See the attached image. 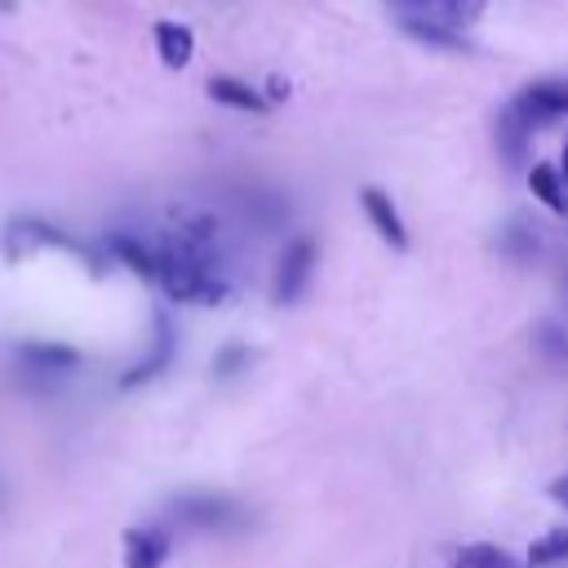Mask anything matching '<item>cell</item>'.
I'll return each instance as SVG.
<instances>
[{"label": "cell", "mask_w": 568, "mask_h": 568, "mask_svg": "<svg viewBox=\"0 0 568 568\" xmlns=\"http://www.w3.org/2000/svg\"><path fill=\"white\" fill-rule=\"evenodd\" d=\"M497 248H501V257H510V262H532L537 253H541V235H537V226H528L524 217H515V222H506L501 226V240H497Z\"/></svg>", "instance_id": "obj_14"}, {"label": "cell", "mask_w": 568, "mask_h": 568, "mask_svg": "<svg viewBox=\"0 0 568 568\" xmlns=\"http://www.w3.org/2000/svg\"><path fill=\"white\" fill-rule=\"evenodd\" d=\"M284 93H288V84H284V80H271V102H280Z\"/></svg>", "instance_id": "obj_23"}, {"label": "cell", "mask_w": 568, "mask_h": 568, "mask_svg": "<svg viewBox=\"0 0 568 568\" xmlns=\"http://www.w3.org/2000/svg\"><path fill=\"white\" fill-rule=\"evenodd\" d=\"M550 497H555L559 506H568V475H559V479H550Z\"/></svg>", "instance_id": "obj_22"}, {"label": "cell", "mask_w": 568, "mask_h": 568, "mask_svg": "<svg viewBox=\"0 0 568 568\" xmlns=\"http://www.w3.org/2000/svg\"><path fill=\"white\" fill-rule=\"evenodd\" d=\"M155 53L164 67H186L191 53H195V36L182 27V22H155Z\"/></svg>", "instance_id": "obj_13"}, {"label": "cell", "mask_w": 568, "mask_h": 568, "mask_svg": "<svg viewBox=\"0 0 568 568\" xmlns=\"http://www.w3.org/2000/svg\"><path fill=\"white\" fill-rule=\"evenodd\" d=\"M359 209H364L368 226L382 235V244H390L395 253H404V248H408V226H404V217H399L395 200H390L382 186H359Z\"/></svg>", "instance_id": "obj_6"}, {"label": "cell", "mask_w": 568, "mask_h": 568, "mask_svg": "<svg viewBox=\"0 0 568 568\" xmlns=\"http://www.w3.org/2000/svg\"><path fill=\"white\" fill-rule=\"evenodd\" d=\"M209 98L213 102H222V106H231V111H266V98L248 84V80H235V75H213L209 84Z\"/></svg>", "instance_id": "obj_12"}, {"label": "cell", "mask_w": 568, "mask_h": 568, "mask_svg": "<svg viewBox=\"0 0 568 568\" xmlns=\"http://www.w3.org/2000/svg\"><path fill=\"white\" fill-rule=\"evenodd\" d=\"M248 359H253V355H248L244 342H226V346L213 355V373H217V377H235V373L248 368Z\"/></svg>", "instance_id": "obj_21"}, {"label": "cell", "mask_w": 568, "mask_h": 568, "mask_svg": "<svg viewBox=\"0 0 568 568\" xmlns=\"http://www.w3.org/2000/svg\"><path fill=\"white\" fill-rule=\"evenodd\" d=\"M559 178H564V186H568V138H564V160H559Z\"/></svg>", "instance_id": "obj_24"}, {"label": "cell", "mask_w": 568, "mask_h": 568, "mask_svg": "<svg viewBox=\"0 0 568 568\" xmlns=\"http://www.w3.org/2000/svg\"><path fill=\"white\" fill-rule=\"evenodd\" d=\"M22 359L31 364V373H67L80 364V355L71 346H49V342H27Z\"/></svg>", "instance_id": "obj_17"}, {"label": "cell", "mask_w": 568, "mask_h": 568, "mask_svg": "<svg viewBox=\"0 0 568 568\" xmlns=\"http://www.w3.org/2000/svg\"><path fill=\"white\" fill-rule=\"evenodd\" d=\"M493 138H497L501 164H506V169H524V160H528V151H532V124L524 120V111H519L515 102H506V106L497 111Z\"/></svg>", "instance_id": "obj_7"}, {"label": "cell", "mask_w": 568, "mask_h": 568, "mask_svg": "<svg viewBox=\"0 0 568 568\" xmlns=\"http://www.w3.org/2000/svg\"><path fill=\"white\" fill-rule=\"evenodd\" d=\"M173 346H178V337H173L169 320L160 315V320H155V342H151L146 359H138V364L120 377V386H124V390H133V386H142V382H151V377H160V373L173 364Z\"/></svg>", "instance_id": "obj_8"}, {"label": "cell", "mask_w": 568, "mask_h": 568, "mask_svg": "<svg viewBox=\"0 0 568 568\" xmlns=\"http://www.w3.org/2000/svg\"><path fill=\"white\" fill-rule=\"evenodd\" d=\"M453 568H519L501 546H493V541H475V546H462L457 555H453Z\"/></svg>", "instance_id": "obj_19"}, {"label": "cell", "mask_w": 568, "mask_h": 568, "mask_svg": "<svg viewBox=\"0 0 568 568\" xmlns=\"http://www.w3.org/2000/svg\"><path fill=\"white\" fill-rule=\"evenodd\" d=\"M532 346L541 351V359L546 364H568V324H559V320H541L537 324V333H532Z\"/></svg>", "instance_id": "obj_18"}, {"label": "cell", "mask_w": 568, "mask_h": 568, "mask_svg": "<svg viewBox=\"0 0 568 568\" xmlns=\"http://www.w3.org/2000/svg\"><path fill=\"white\" fill-rule=\"evenodd\" d=\"M519 111H524V120L537 129V124H550V120H559V115H568V75H546V80H532V84H524L515 98H510Z\"/></svg>", "instance_id": "obj_5"}, {"label": "cell", "mask_w": 568, "mask_h": 568, "mask_svg": "<svg viewBox=\"0 0 568 568\" xmlns=\"http://www.w3.org/2000/svg\"><path fill=\"white\" fill-rule=\"evenodd\" d=\"M528 186H532V195H537L550 213H568V186H564L559 169H550V164H532V169H528Z\"/></svg>", "instance_id": "obj_15"}, {"label": "cell", "mask_w": 568, "mask_h": 568, "mask_svg": "<svg viewBox=\"0 0 568 568\" xmlns=\"http://www.w3.org/2000/svg\"><path fill=\"white\" fill-rule=\"evenodd\" d=\"M399 18H413V22H435V27H453V31H466L484 18L488 0H386Z\"/></svg>", "instance_id": "obj_4"}, {"label": "cell", "mask_w": 568, "mask_h": 568, "mask_svg": "<svg viewBox=\"0 0 568 568\" xmlns=\"http://www.w3.org/2000/svg\"><path fill=\"white\" fill-rule=\"evenodd\" d=\"M244 213H248L253 226L271 231V226H280V222L288 217V200H284L280 191H248V195H244Z\"/></svg>", "instance_id": "obj_16"}, {"label": "cell", "mask_w": 568, "mask_h": 568, "mask_svg": "<svg viewBox=\"0 0 568 568\" xmlns=\"http://www.w3.org/2000/svg\"><path fill=\"white\" fill-rule=\"evenodd\" d=\"M173 510H178L182 524H191V528H213V532H235V528L248 524L244 506H240L235 497H226V493H182V497L173 501Z\"/></svg>", "instance_id": "obj_3"}, {"label": "cell", "mask_w": 568, "mask_h": 568, "mask_svg": "<svg viewBox=\"0 0 568 568\" xmlns=\"http://www.w3.org/2000/svg\"><path fill=\"white\" fill-rule=\"evenodd\" d=\"M399 31L413 36L417 44H430V49H444V53H475V40H470L466 31H453V27H435V22L399 18Z\"/></svg>", "instance_id": "obj_10"}, {"label": "cell", "mask_w": 568, "mask_h": 568, "mask_svg": "<svg viewBox=\"0 0 568 568\" xmlns=\"http://www.w3.org/2000/svg\"><path fill=\"white\" fill-rule=\"evenodd\" d=\"M155 280L160 288L173 297V302H222L226 297V280H222V266L213 257L209 244H195L178 231H164L155 240Z\"/></svg>", "instance_id": "obj_1"}, {"label": "cell", "mask_w": 568, "mask_h": 568, "mask_svg": "<svg viewBox=\"0 0 568 568\" xmlns=\"http://www.w3.org/2000/svg\"><path fill=\"white\" fill-rule=\"evenodd\" d=\"M564 297H568V271H564Z\"/></svg>", "instance_id": "obj_25"}, {"label": "cell", "mask_w": 568, "mask_h": 568, "mask_svg": "<svg viewBox=\"0 0 568 568\" xmlns=\"http://www.w3.org/2000/svg\"><path fill=\"white\" fill-rule=\"evenodd\" d=\"M106 248H111L129 271H138L142 280H155V244H146L142 235H133V231H111V235H106Z\"/></svg>", "instance_id": "obj_11"}, {"label": "cell", "mask_w": 568, "mask_h": 568, "mask_svg": "<svg viewBox=\"0 0 568 568\" xmlns=\"http://www.w3.org/2000/svg\"><path fill=\"white\" fill-rule=\"evenodd\" d=\"M173 537L164 528H129L124 532V568H160L169 559Z\"/></svg>", "instance_id": "obj_9"}, {"label": "cell", "mask_w": 568, "mask_h": 568, "mask_svg": "<svg viewBox=\"0 0 568 568\" xmlns=\"http://www.w3.org/2000/svg\"><path fill=\"white\" fill-rule=\"evenodd\" d=\"M559 559H568V528H550L528 546V568H550Z\"/></svg>", "instance_id": "obj_20"}, {"label": "cell", "mask_w": 568, "mask_h": 568, "mask_svg": "<svg viewBox=\"0 0 568 568\" xmlns=\"http://www.w3.org/2000/svg\"><path fill=\"white\" fill-rule=\"evenodd\" d=\"M315 262H320V248L311 235H293L284 248H280V262H275V284H271V297L280 306L297 302L306 288H311V275H315Z\"/></svg>", "instance_id": "obj_2"}]
</instances>
